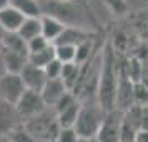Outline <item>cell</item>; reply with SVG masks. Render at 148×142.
<instances>
[{
	"mask_svg": "<svg viewBox=\"0 0 148 142\" xmlns=\"http://www.w3.org/2000/svg\"><path fill=\"white\" fill-rule=\"evenodd\" d=\"M7 137L12 142H38L37 141V137L28 130V127L23 124V122L14 125V127L7 132Z\"/></svg>",
	"mask_w": 148,
	"mask_h": 142,
	"instance_id": "15",
	"label": "cell"
},
{
	"mask_svg": "<svg viewBox=\"0 0 148 142\" xmlns=\"http://www.w3.org/2000/svg\"><path fill=\"white\" fill-rule=\"evenodd\" d=\"M80 75H82V65L78 64V62H68V64H63L60 79L65 82V85H67L72 92H73L75 89H77V85H78Z\"/></svg>",
	"mask_w": 148,
	"mask_h": 142,
	"instance_id": "13",
	"label": "cell"
},
{
	"mask_svg": "<svg viewBox=\"0 0 148 142\" xmlns=\"http://www.w3.org/2000/svg\"><path fill=\"white\" fill-rule=\"evenodd\" d=\"M133 105H148V85L141 80L135 82L133 87Z\"/></svg>",
	"mask_w": 148,
	"mask_h": 142,
	"instance_id": "19",
	"label": "cell"
},
{
	"mask_svg": "<svg viewBox=\"0 0 148 142\" xmlns=\"http://www.w3.org/2000/svg\"><path fill=\"white\" fill-rule=\"evenodd\" d=\"M80 135L77 134L73 127H60L58 134L55 137V142H78Z\"/></svg>",
	"mask_w": 148,
	"mask_h": 142,
	"instance_id": "20",
	"label": "cell"
},
{
	"mask_svg": "<svg viewBox=\"0 0 148 142\" xmlns=\"http://www.w3.org/2000/svg\"><path fill=\"white\" fill-rule=\"evenodd\" d=\"M133 87L135 80L130 79V75L120 67L118 74V85H116V94H115V109L125 112L133 105Z\"/></svg>",
	"mask_w": 148,
	"mask_h": 142,
	"instance_id": "6",
	"label": "cell"
},
{
	"mask_svg": "<svg viewBox=\"0 0 148 142\" xmlns=\"http://www.w3.org/2000/svg\"><path fill=\"white\" fill-rule=\"evenodd\" d=\"M135 142H148V129H140L136 132Z\"/></svg>",
	"mask_w": 148,
	"mask_h": 142,
	"instance_id": "24",
	"label": "cell"
},
{
	"mask_svg": "<svg viewBox=\"0 0 148 142\" xmlns=\"http://www.w3.org/2000/svg\"><path fill=\"white\" fill-rule=\"evenodd\" d=\"M103 109L98 105V102L95 104H82L77 122H75L73 129L77 130V134L80 137H97L100 125L105 117Z\"/></svg>",
	"mask_w": 148,
	"mask_h": 142,
	"instance_id": "2",
	"label": "cell"
},
{
	"mask_svg": "<svg viewBox=\"0 0 148 142\" xmlns=\"http://www.w3.org/2000/svg\"><path fill=\"white\" fill-rule=\"evenodd\" d=\"M3 74H7V67H5V62H3V50H2V44H0V77Z\"/></svg>",
	"mask_w": 148,
	"mask_h": 142,
	"instance_id": "25",
	"label": "cell"
},
{
	"mask_svg": "<svg viewBox=\"0 0 148 142\" xmlns=\"http://www.w3.org/2000/svg\"><path fill=\"white\" fill-rule=\"evenodd\" d=\"M10 5L22 12L25 17H40L43 14L40 0H10Z\"/></svg>",
	"mask_w": 148,
	"mask_h": 142,
	"instance_id": "14",
	"label": "cell"
},
{
	"mask_svg": "<svg viewBox=\"0 0 148 142\" xmlns=\"http://www.w3.org/2000/svg\"><path fill=\"white\" fill-rule=\"evenodd\" d=\"M140 129H148V105H143V107H141Z\"/></svg>",
	"mask_w": 148,
	"mask_h": 142,
	"instance_id": "23",
	"label": "cell"
},
{
	"mask_svg": "<svg viewBox=\"0 0 148 142\" xmlns=\"http://www.w3.org/2000/svg\"><path fill=\"white\" fill-rule=\"evenodd\" d=\"M2 50H3V62H5L7 72L20 74V70L28 62V55L22 54V52H15V50H8L5 47H2Z\"/></svg>",
	"mask_w": 148,
	"mask_h": 142,
	"instance_id": "11",
	"label": "cell"
},
{
	"mask_svg": "<svg viewBox=\"0 0 148 142\" xmlns=\"http://www.w3.org/2000/svg\"><path fill=\"white\" fill-rule=\"evenodd\" d=\"M0 142H12V141H10V139H8L7 135H5V137H3V139H0Z\"/></svg>",
	"mask_w": 148,
	"mask_h": 142,
	"instance_id": "29",
	"label": "cell"
},
{
	"mask_svg": "<svg viewBox=\"0 0 148 142\" xmlns=\"http://www.w3.org/2000/svg\"><path fill=\"white\" fill-rule=\"evenodd\" d=\"M17 34L20 35L25 42L42 35V15L40 17H25V20L20 25Z\"/></svg>",
	"mask_w": 148,
	"mask_h": 142,
	"instance_id": "12",
	"label": "cell"
},
{
	"mask_svg": "<svg viewBox=\"0 0 148 142\" xmlns=\"http://www.w3.org/2000/svg\"><path fill=\"white\" fill-rule=\"evenodd\" d=\"M57 2H70V0H57Z\"/></svg>",
	"mask_w": 148,
	"mask_h": 142,
	"instance_id": "30",
	"label": "cell"
},
{
	"mask_svg": "<svg viewBox=\"0 0 148 142\" xmlns=\"http://www.w3.org/2000/svg\"><path fill=\"white\" fill-rule=\"evenodd\" d=\"M68 90L70 89L65 85V82L62 80V79H47L43 89L40 90V95H42V99H43V102L47 104V107L53 109L57 105V102L60 100Z\"/></svg>",
	"mask_w": 148,
	"mask_h": 142,
	"instance_id": "8",
	"label": "cell"
},
{
	"mask_svg": "<svg viewBox=\"0 0 148 142\" xmlns=\"http://www.w3.org/2000/svg\"><path fill=\"white\" fill-rule=\"evenodd\" d=\"M118 74H120V67L115 59V52L110 47H107L105 52L101 54L100 74H98V82H97V102L103 110L115 109Z\"/></svg>",
	"mask_w": 148,
	"mask_h": 142,
	"instance_id": "1",
	"label": "cell"
},
{
	"mask_svg": "<svg viewBox=\"0 0 148 142\" xmlns=\"http://www.w3.org/2000/svg\"><path fill=\"white\" fill-rule=\"evenodd\" d=\"M65 27H67V24L62 22L60 19H57L50 14H42V35L52 44H55V40L65 30Z\"/></svg>",
	"mask_w": 148,
	"mask_h": 142,
	"instance_id": "10",
	"label": "cell"
},
{
	"mask_svg": "<svg viewBox=\"0 0 148 142\" xmlns=\"http://www.w3.org/2000/svg\"><path fill=\"white\" fill-rule=\"evenodd\" d=\"M52 42L47 40L43 35H38V37H35L32 40L27 42V48H28V54H34V52H38V50H43L45 47H48Z\"/></svg>",
	"mask_w": 148,
	"mask_h": 142,
	"instance_id": "22",
	"label": "cell"
},
{
	"mask_svg": "<svg viewBox=\"0 0 148 142\" xmlns=\"http://www.w3.org/2000/svg\"><path fill=\"white\" fill-rule=\"evenodd\" d=\"M78 142H98L97 137H78Z\"/></svg>",
	"mask_w": 148,
	"mask_h": 142,
	"instance_id": "26",
	"label": "cell"
},
{
	"mask_svg": "<svg viewBox=\"0 0 148 142\" xmlns=\"http://www.w3.org/2000/svg\"><path fill=\"white\" fill-rule=\"evenodd\" d=\"M95 50V45H93V37H90L87 40H83L82 44L77 45V60L80 65L83 64H87L90 59H92V54H93Z\"/></svg>",
	"mask_w": 148,
	"mask_h": 142,
	"instance_id": "18",
	"label": "cell"
},
{
	"mask_svg": "<svg viewBox=\"0 0 148 142\" xmlns=\"http://www.w3.org/2000/svg\"><path fill=\"white\" fill-rule=\"evenodd\" d=\"M23 20H25V15L18 12L15 7H12V5L0 10V27L5 30V34L18 32Z\"/></svg>",
	"mask_w": 148,
	"mask_h": 142,
	"instance_id": "9",
	"label": "cell"
},
{
	"mask_svg": "<svg viewBox=\"0 0 148 142\" xmlns=\"http://www.w3.org/2000/svg\"><path fill=\"white\" fill-rule=\"evenodd\" d=\"M15 112L18 115V119L22 122H27L30 119H34L37 115L43 114L47 110V104L43 102L40 92H35V90H25L22 97L18 99V102L14 105Z\"/></svg>",
	"mask_w": 148,
	"mask_h": 142,
	"instance_id": "3",
	"label": "cell"
},
{
	"mask_svg": "<svg viewBox=\"0 0 148 142\" xmlns=\"http://www.w3.org/2000/svg\"><path fill=\"white\" fill-rule=\"evenodd\" d=\"M55 57H57V55H55V45L50 44V45L45 47L43 50L28 54V62L34 64V65H38V67H45L50 60H53Z\"/></svg>",
	"mask_w": 148,
	"mask_h": 142,
	"instance_id": "16",
	"label": "cell"
},
{
	"mask_svg": "<svg viewBox=\"0 0 148 142\" xmlns=\"http://www.w3.org/2000/svg\"><path fill=\"white\" fill-rule=\"evenodd\" d=\"M3 37H5V30L0 27V44H2V40H3Z\"/></svg>",
	"mask_w": 148,
	"mask_h": 142,
	"instance_id": "28",
	"label": "cell"
},
{
	"mask_svg": "<svg viewBox=\"0 0 148 142\" xmlns=\"http://www.w3.org/2000/svg\"><path fill=\"white\" fill-rule=\"evenodd\" d=\"M20 77L25 84V87L28 90H35V92H40L47 82V74H45L43 67L34 65L30 62H27L25 67L20 70Z\"/></svg>",
	"mask_w": 148,
	"mask_h": 142,
	"instance_id": "7",
	"label": "cell"
},
{
	"mask_svg": "<svg viewBox=\"0 0 148 142\" xmlns=\"http://www.w3.org/2000/svg\"><path fill=\"white\" fill-rule=\"evenodd\" d=\"M55 45V55L57 59L63 64L77 60V45L72 44H53Z\"/></svg>",
	"mask_w": 148,
	"mask_h": 142,
	"instance_id": "17",
	"label": "cell"
},
{
	"mask_svg": "<svg viewBox=\"0 0 148 142\" xmlns=\"http://www.w3.org/2000/svg\"><path fill=\"white\" fill-rule=\"evenodd\" d=\"M121 119H123L121 110H118V109L107 110L105 117H103V122L100 125V130L97 134L98 142H120Z\"/></svg>",
	"mask_w": 148,
	"mask_h": 142,
	"instance_id": "4",
	"label": "cell"
},
{
	"mask_svg": "<svg viewBox=\"0 0 148 142\" xmlns=\"http://www.w3.org/2000/svg\"><path fill=\"white\" fill-rule=\"evenodd\" d=\"M62 67H63V62H60L57 57H55L53 60H50L47 65L43 67L45 74H47V79H60Z\"/></svg>",
	"mask_w": 148,
	"mask_h": 142,
	"instance_id": "21",
	"label": "cell"
},
{
	"mask_svg": "<svg viewBox=\"0 0 148 142\" xmlns=\"http://www.w3.org/2000/svg\"><path fill=\"white\" fill-rule=\"evenodd\" d=\"M25 90H27V87L22 80L20 74L7 72L0 77V97L3 102L15 105Z\"/></svg>",
	"mask_w": 148,
	"mask_h": 142,
	"instance_id": "5",
	"label": "cell"
},
{
	"mask_svg": "<svg viewBox=\"0 0 148 142\" xmlns=\"http://www.w3.org/2000/svg\"><path fill=\"white\" fill-rule=\"evenodd\" d=\"M8 5H10V0H0V10L5 8V7H8Z\"/></svg>",
	"mask_w": 148,
	"mask_h": 142,
	"instance_id": "27",
	"label": "cell"
}]
</instances>
